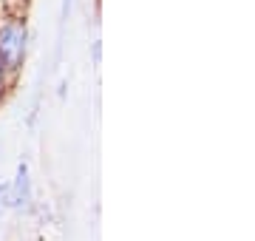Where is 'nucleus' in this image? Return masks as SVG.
<instances>
[{
  "label": "nucleus",
  "instance_id": "nucleus-1",
  "mask_svg": "<svg viewBox=\"0 0 255 241\" xmlns=\"http://www.w3.org/2000/svg\"><path fill=\"white\" fill-rule=\"evenodd\" d=\"M26 40H28V31H26V23H6L0 26V60L6 63L9 71H17L23 65V57H26Z\"/></svg>",
  "mask_w": 255,
  "mask_h": 241
},
{
  "label": "nucleus",
  "instance_id": "nucleus-3",
  "mask_svg": "<svg viewBox=\"0 0 255 241\" xmlns=\"http://www.w3.org/2000/svg\"><path fill=\"white\" fill-rule=\"evenodd\" d=\"M6 210H9V185L0 182V219L6 216Z\"/></svg>",
  "mask_w": 255,
  "mask_h": 241
},
{
  "label": "nucleus",
  "instance_id": "nucleus-5",
  "mask_svg": "<svg viewBox=\"0 0 255 241\" xmlns=\"http://www.w3.org/2000/svg\"><path fill=\"white\" fill-rule=\"evenodd\" d=\"M68 11H71V0H63V17L68 20Z\"/></svg>",
  "mask_w": 255,
  "mask_h": 241
},
{
  "label": "nucleus",
  "instance_id": "nucleus-4",
  "mask_svg": "<svg viewBox=\"0 0 255 241\" xmlns=\"http://www.w3.org/2000/svg\"><path fill=\"white\" fill-rule=\"evenodd\" d=\"M6 85H9V68L0 60V100H3V94H6Z\"/></svg>",
  "mask_w": 255,
  "mask_h": 241
},
{
  "label": "nucleus",
  "instance_id": "nucleus-2",
  "mask_svg": "<svg viewBox=\"0 0 255 241\" xmlns=\"http://www.w3.org/2000/svg\"><path fill=\"white\" fill-rule=\"evenodd\" d=\"M31 207H34V187H31V176H28V165L20 162L17 173L9 185V210L28 213Z\"/></svg>",
  "mask_w": 255,
  "mask_h": 241
}]
</instances>
